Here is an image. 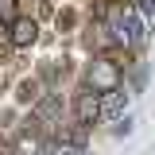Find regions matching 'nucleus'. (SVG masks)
<instances>
[{
    "mask_svg": "<svg viewBox=\"0 0 155 155\" xmlns=\"http://www.w3.org/2000/svg\"><path fill=\"white\" fill-rule=\"evenodd\" d=\"M47 155H85V151L74 147V143H66V140H51V151Z\"/></svg>",
    "mask_w": 155,
    "mask_h": 155,
    "instance_id": "nucleus-8",
    "label": "nucleus"
},
{
    "mask_svg": "<svg viewBox=\"0 0 155 155\" xmlns=\"http://www.w3.org/2000/svg\"><path fill=\"white\" fill-rule=\"evenodd\" d=\"M97 109H101V93H93V89L81 85V89L74 93V101H70V120L97 128Z\"/></svg>",
    "mask_w": 155,
    "mask_h": 155,
    "instance_id": "nucleus-4",
    "label": "nucleus"
},
{
    "mask_svg": "<svg viewBox=\"0 0 155 155\" xmlns=\"http://www.w3.org/2000/svg\"><path fill=\"white\" fill-rule=\"evenodd\" d=\"M16 16H19V0H0V23L8 27Z\"/></svg>",
    "mask_w": 155,
    "mask_h": 155,
    "instance_id": "nucleus-7",
    "label": "nucleus"
},
{
    "mask_svg": "<svg viewBox=\"0 0 155 155\" xmlns=\"http://www.w3.org/2000/svg\"><path fill=\"white\" fill-rule=\"evenodd\" d=\"M132 109V89L120 81L116 89H109V93H101V109H97V124H113V120H120V116Z\"/></svg>",
    "mask_w": 155,
    "mask_h": 155,
    "instance_id": "nucleus-3",
    "label": "nucleus"
},
{
    "mask_svg": "<svg viewBox=\"0 0 155 155\" xmlns=\"http://www.w3.org/2000/svg\"><path fill=\"white\" fill-rule=\"evenodd\" d=\"M124 81V70H120V62L116 54H93L89 58V66H85V89H93V93H109Z\"/></svg>",
    "mask_w": 155,
    "mask_h": 155,
    "instance_id": "nucleus-1",
    "label": "nucleus"
},
{
    "mask_svg": "<svg viewBox=\"0 0 155 155\" xmlns=\"http://www.w3.org/2000/svg\"><path fill=\"white\" fill-rule=\"evenodd\" d=\"M109 132H113L116 140H128V136L136 132V116H132V113H124L120 120H113V124H109Z\"/></svg>",
    "mask_w": 155,
    "mask_h": 155,
    "instance_id": "nucleus-6",
    "label": "nucleus"
},
{
    "mask_svg": "<svg viewBox=\"0 0 155 155\" xmlns=\"http://www.w3.org/2000/svg\"><path fill=\"white\" fill-rule=\"evenodd\" d=\"M43 93H47V85H43V78H39V74L23 78V81L16 85V101H19V105H27V109H31V105H35Z\"/></svg>",
    "mask_w": 155,
    "mask_h": 155,
    "instance_id": "nucleus-5",
    "label": "nucleus"
},
{
    "mask_svg": "<svg viewBox=\"0 0 155 155\" xmlns=\"http://www.w3.org/2000/svg\"><path fill=\"white\" fill-rule=\"evenodd\" d=\"M39 35H43V27H39V19L31 12H19L12 23H8V31H4V43L12 47V51H27V47H35Z\"/></svg>",
    "mask_w": 155,
    "mask_h": 155,
    "instance_id": "nucleus-2",
    "label": "nucleus"
}]
</instances>
